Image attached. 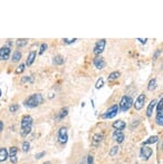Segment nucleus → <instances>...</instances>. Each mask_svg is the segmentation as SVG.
Wrapping results in <instances>:
<instances>
[{
    "mask_svg": "<svg viewBox=\"0 0 163 164\" xmlns=\"http://www.w3.org/2000/svg\"><path fill=\"white\" fill-rule=\"evenodd\" d=\"M162 150H163V144H162Z\"/></svg>",
    "mask_w": 163,
    "mask_h": 164,
    "instance_id": "nucleus-42",
    "label": "nucleus"
},
{
    "mask_svg": "<svg viewBox=\"0 0 163 164\" xmlns=\"http://www.w3.org/2000/svg\"><path fill=\"white\" fill-rule=\"evenodd\" d=\"M158 140H159V137L156 136V135H154V136H151V137H149V140H146L145 142H144V145H148V144H153V143H156L158 142Z\"/></svg>",
    "mask_w": 163,
    "mask_h": 164,
    "instance_id": "nucleus-21",
    "label": "nucleus"
},
{
    "mask_svg": "<svg viewBox=\"0 0 163 164\" xmlns=\"http://www.w3.org/2000/svg\"><path fill=\"white\" fill-rule=\"evenodd\" d=\"M124 138H125V136H124L122 131H115L113 133V140L115 142H117V143H122L124 141Z\"/></svg>",
    "mask_w": 163,
    "mask_h": 164,
    "instance_id": "nucleus-11",
    "label": "nucleus"
},
{
    "mask_svg": "<svg viewBox=\"0 0 163 164\" xmlns=\"http://www.w3.org/2000/svg\"><path fill=\"white\" fill-rule=\"evenodd\" d=\"M152 153H153L152 149H150L148 146H143L142 149H141V156H142L143 160H145V161H148L151 157Z\"/></svg>",
    "mask_w": 163,
    "mask_h": 164,
    "instance_id": "nucleus-6",
    "label": "nucleus"
},
{
    "mask_svg": "<svg viewBox=\"0 0 163 164\" xmlns=\"http://www.w3.org/2000/svg\"><path fill=\"white\" fill-rule=\"evenodd\" d=\"M103 85H104V79H103L102 77L97 81V83H96V85H95V87L97 88V89H100L101 87H103Z\"/></svg>",
    "mask_w": 163,
    "mask_h": 164,
    "instance_id": "nucleus-30",
    "label": "nucleus"
},
{
    "mask_svg": "<svg viewBox=\"0 0 163 164\" xmlns=\"http://www.w3.org/2000/svg\"><path fill=\"white\" fill-rule=\"evenodd\" d=\"M10 57V48L8 46H3L0 48V60H8Z\"/></svg>",
    "mask_w": 163,
    "mask_h": 164,
    "instance_id": "nucleus-5",
    "label": "nucleus"
},
{
    "mask_svg": "<svg viewBox=\"0 0 163 164\" xmlns=\"http://www.w3.org/2000/svg\"><path fill=\"white\" fill-rule=\"evenodd\" d=\"M2 128H3V123H2V121H0V132L2 131Z\"/></svg>",
    "mask_w": 163,
    "mask_h": 164,
    "instance_id": "nucleus-40",
    "label": "nucleus"
},
{
    "mask_svg": "<svg viewBox=\"0 0 163 164\" xmlns=\"http://www.w3.org/2000/svg\"><path fill=\"white\" fill-rule=\"evenodd\" d=\"M105 45H106V40L105 39H101L96 42L95 47H94V54L95 55H101L104 49H105Z\"/></svg>",
    "mask_w": 163,
    "mask_h": 164,
    "instance_id": "nucleus-4",
    "label": "nucleus"
},
{
    "mask_svg": "<svg viewBox=\"0 0 163 164\" xmlns=\"http://www.w3.org/2000/svg\"><path fill=\"white\" fill-rule=\"evenodd\" d=\"M32 81H34V78L31 76H25V77L21 78V83L22 84L24 83H32Z\"/></svg>",
    "mask_w": 163,
    "mask_h": 164,
    "instance_id": "nucleus-28",
    "label": "nucleus"
},
{
    "mask_svg": "<svg viewBox=\"0 0 163 164\" xmlns=\"http://www.w3.org/2000/svg\"><path fill=\"white\" fill-rule=\"evenodd\" d=\"M137 40L140 41L141 44H145V42L148 41V39H141V38H137Z\"/></svg>",
    "mask_w": 163,
    "mask_h": 164,
    "instance_id": "nucleus-38",
    "label": "nucleus"
},
{
    "mask_svg": "<svg viewBox=\"0 0 163 164\" xmlns=\"http://www.w3.org/2000/svg\"><path fill=\"white\" fill-rule=\"evenodd\" d=\"M25 67H26V65H24V64L19 65V66L17 67V69H16V74H20V73H22L25 71Z\"/></svg>",
    "mask_w": 163,
    "mask_h": 164,
    "instance_id": "nucleus-31",
    "label": "nucleus"
},
{
    "mask_svg": "<svg viewBox=\"0 0 163 164\" xmlns=\"http://www.w3.org/2000/svg\"><path fill=\"white\" fill-rule=\"evenodd\" d=\"M132 105H133V99L130 96H123L121 102H120L119 107H120L121 112H126V111L130 110V107H131Z\"/></svg>",
    "mask_w": 163,
    "mask_h": 164,
    "instance_id": "nucleus-2",
    "label": "nucleus"
},
{
    "mask_svg": "<svg viewBox=\"0 0 163 164\" xmlns=\"http://www.w3.org/2000/svg\"><path fill=\"white\" fill-rule=\"evenodd\" d=\"M32 125V117L30 115H25L21 118V128H26V127H30Z\"/></svg>",
    "mask_w": 163,
    "mask_h": 164,
    "instance_id": "nucleus-7",
    "label": "nucleus"
},
{
    "mask_svg": "<svg viewBox=\"0 0 163 164\" xmlns=\"http://www.w3.org/2000/svg\"><path fill=\"white\" fill-rule=\"evenodd\" d=\"M68 113V110L67 108H64V110H61V112H59V115L57 116V120H61V118H64L66 115Z\"/></svg>",
    "mask_w": 163,
    "mask_h": 164,
    "instance_id": "nucleus-24",
    "label": "nucleus"
},
{
    "mask_svg": "<svg viewBox=\"0 0 163 164\" xmlns=\"http://www.w3.org/2000/svg\"><path fill=\"white\" fill-rule=\"evenodd\" d=\"M76 40H77L76 38H74V39H66V38H65V39H63V41H64L65 44H73L74 41H76Z\"/></svg>",
    "mask_w": 163,
    "mask_h": 164,
    "instance_id": "nucleus-35",
    "label": "nucleus"
},
{
    "mask_svg": "<svg viewBox=\"0 0 163 164\" xmlns=\"http://www.w3.org/2000/svg\"><path fill=\"white\" fill-rule=\"evenodd\" d=\"M125 126H126V124L125 122H123V121H116V122H114L113 123V127L116 130V131H123L124 128H125Z\"/></svg>",
    "mask_w": 163,
    "mask_h": 164,
    "instance_id": "nucleus-14",
    "label": "nucleus"
},
{
    "mask_svg": "<svg viewBox=\"0 0 163 164\" xmlns=\"http://www.w3.org/2000/svg\"><path fill=\"white\" fill-rule=\"evenodd\" d=\"M29 147H30L29 142H24V143H22V151H24V152H28V151H29Z\"/></svg>",
    "mask_w": 163,
    "mask_h": 164,
    "instance_id": "nucleus-29",
    "label": "nucleus"
},
{
    "mask_svg": "<svg viewBox=\"0 0 163 164\" xmlns=\"http://www.w3.org/2000/svg\"><path fill=\"white\" fill-rule=\"evenodd\" d=\"M155 86H156V79L153 78V79L150 81L149 85H148V89H149V91H153V89L155 88Z\"/></svg>",
    "mask_w": 163,
    "mask_h": 164,
    "instance_id": "nucleus-23",
    "label": "nucleus"
},
{
    "mask_svg": "<svg viewBox=\"0 0 163 164\" xmlns=\"http://www.w3.org/2000/svg\"><path fill=\"white\" fill-rule=\"evenodd\" d=\"M44 164H51V162H46V163H44Z\"/></svg>",
    "mask_w": 163,
    "mask_h": 164,
    "instance_id": "nucleus-41",
    "label": "nucleus"
},
{
    "mask_svg": "<svg viewBox=\"0 0 163 164\" xmlns=\"http://www.w3.org/2000/svg\"><path fill=\"white\" fill-rule=\"evenodd\" d=\"M119 110H120L119 105H113V106H111V107L105 112V114L103 115V117H104V118H113V117L117 114Z\"/></svg>",
    "mask_w": 163,
    "mask_h": 164,
    "instance_id": "nucleus-3",
    "label": "nucleus"
},
{
    "mask_svg": "<svg viewBox=\"0 0 163 164\" xmlns=\"http://www.w3.org/2000/svg\"><path fill=\"white\" fill-rule=\"evenodd\" d=\"M144 103H145V95H144V94H141V95H139L137 99L135 101V104H134V107H135V110L140 111V110L142 108L143 106H144Z\"/></svg>",
    "mask_w": 163,
    "mask_h": 164,
    "instance_id": "nucleus-8",
    "label": "nucleus"
},
{
    "mask_svg": "<svg viewBox=\"0 0 163 164\" xmlns=\"http://www.w3.org/2000/svg\"><path fill=\"white\" fill-rule=\"evenodd\" d=\"M159 54H160V50H156V52H155V55H154V57H153V58H154V59H156V57L159 56Z\"/></svg>",
    "mask_w": 163,
    "mask_h": 164,
    "instance_id": "nucleus-39",
    "label": "nucleus"
},
{
    "mask_svg": "<svg viewBox=\"0 0 163 164\" xmlns=\"http://www.w3.org/2000/svg\"><path fill=\"white\" fill-rule=\"evenodd\" d=\"M41 103H42V96L40 94H32L25 101L24 104H25V106H27L29 108H34V107H37L38 105H40Z\"/></svg>",
    "mask_w": 163,
    "mask_h": 164,
    "instance_id": "nucleus-1",
    "label": "nucleus"
},
{
    "mask_svg": "<svg viewBox=\"0 0 163 164\" xmlns=\"http://www.w3.org/2000/svg\"><path fill=\"white\" fill-rule=\"evenodd\" d=\"M156 111H158V113L163 111V98L159 102V104H156Z\"/></svg>",
    "mask_w": 163,
    "mask_h": 164,
    "instance_id": "nucleus-32",
    "label": "nucleus"
},
{
    "mask_svg": "<svg viewBox=\"0 0 163 164\" xmlns=\"http://www.w3.org/2000/svg\"><path fill=\"white\" fill-rule=\"evenodd\" d=\"M117 152H119V147H117V146H114V147H112V150H111V152H110V155H111V156H114L115 154H117Z\"/></svg>",
    "mask_w": 163,
    "mask_h": 164,
    "instance_id": "nucleus-33",
    "label": "nucleus"
},
{
    "mask_svg": "<svg viewBox=\"0 0 163 164\" xmlns=\"http://www.w3.org/2000/svg\"><path fill=\"white\" fill-rule=\"evenodd\" d=\"M103 140V134H95L93 136V145H97L98 143H101V141Z\"/></svg>",
    "mask_w": 163,
    "mask_h": 164,
    "instance_id": "nucleus-17",
    "label": "nucleus"
},
{
    "mask_svg": "<svg viewBox=\"0 0 163 164\" xmlns=\"http://www.w3.org/2000/svg\"><path fill=\"white\" fill-rule=\"evenodd\" d=\"M20 58H21V52L20 51H15L13 52V55H12V62L13 63H17V62H19L20 60Z\"/></svg>",
    "mask_w": 163,
    "mask_h": 164,
    "instance_id": "nucleus-22",
    "label": "nucleus"
},
{
    "mask_svg": "<svg viewBox=\"0 0 163 164\" xmlns=\"http://www.w3.org/2000/svg\"><path fill=\"white\" fill-rule=\"evenodd\" d=\"M44 155H45V152H40L39 154L36 155V159H41V156H44Z\"/></svg>",
    "mask_w": 163,
    "mask_h": 164,
    "instance_id": "nucleus-37",
    "label": "nucleus"
},
{
    "mask_svg": "<svg viewBox=\"0 0 163 164\" xmlns=\"http://www.w3.org/2000/svg\"><path fill=\"white\" fill-rule=\"evenodd\" d=\"M9 156V152L5 149V147H1L0 149V162H5Z\"/></svg>",
    "mask_w": 163,
    "mask_h": 164,
    "instance_id": "nucleus-15",
    "label": "nucleus"
},
{
    "mask_svg": "<svg viewBox=\"0 0 163 164\" xmlns=\"http://www.w3.org/2000/svg\"><path fill=\"white\" fill-rule=\"evenodd\" d=\"M93 63H94V66H95L97 69H103V68L105 67V65H106L102 57H96Z\"/></svg>",
    "mask_w": 163,
    "mask_h": 164,
    "instance_id": "nucleus-12",
    "label": "nucleus"
},
{
    "mask_svg": "<svg viewBox=\"0 0 163 164\" xmlns=\"http://www.w3.org/2000/svg\"><path fill=\"white\" fill-rule=\"evenodd\" d=\"M35 58H36V51H30L28 57H27V62H26V65L27 66H30L32 63L35 62Z\"/></svg>",
    "mask_w": 163,
    "mask_h": 164,
    "instance_id": "nucleus-16",
    "label": "nucleus"
},
{
    "mask_svg": "<svg viewBox=\"0 0 163 164\" xmlns=\"http://www.w3.org/2000/svg\"><path fill=\"white\" fill-rule=\"evenodd\" d=\"M18 110H19V105H18V104H12V105H10V107H9L10 113H15V112L18 111Z\"/></svg>",
    "mask_w": 163,
    "mask_h": 164,
    "instance_id": "nucleus-27",
    "label": "nucleus"
},
{
    "mask_svg": "<svg viewBox=\"0 0 163 164\" xmlns=\"http://www.w3.org/2000/svg\"><path fill=\"white\" fill-rule=\"evenodd\" d=\"M28 44V39H18L17 40V46L18 47H24Z\"/></svg>",
    "mask_w": 163,
    "mask_h": 164,
    "instance_id": "nucleus-25",
    "label": "nucleus"
},
{
    "mask_svg": "<svg viewBox=\"0 0 163 164\" xmlns=\"http://www.w3.org/2000/svg\"><path fill=\"white\" fill-rule=\"evenodd\" d=\"M155 121H156V123L159 124V125L163 126V111H161V112H159V113L156 114Z\"/></svg>",
    "mask_w": 163,
    "mask_h": 164,
    "instance_id": "nucleus-20",
    "label": "nucleus"
},
{
    "mask_svg": "<svg viewBox=\"0 0 163 164\" xmlns=\"http://www.w3.org/2000/svg\"><path fill=\"white\" fill-rule=\"evenodd\" d=\"M64 62H65V59H64V57L61 56V55L55 56V57H54V60H53V63H54L55 65H63Z\"/></svg>",
    "mask_w": 163,
    "mask_h": 164,
    "instance_id": "nucleus-18",
    "label": "nucleus"
},
{
    "mask_svg": "<svg viewBox=\"0 0 163 164\" xmlns=\"http://www.w3.org/2000/svg\"><path fill=\"white\" fill-rule=\"evenodd\" d=\"M120 76H121V73L120 72H113L108 75V81H110V82H111V81H115V79H117Z\"/></svg>",
    "mask_w": 163,
    "mask_h": 164,
    "instance_id": "nucleus-19",
    "label": "nucleus"
},
{
    "mask_svg": "<svg viewBox=\"0 0 163 164\" xmlns=\"http://www.w3.org/2000/svg\"><path fill=\"white\" fill-rule=\"evenodd\" d=\"M155 106H156V101H155V99H153V101H151V102H150L149 106H148V110H146V116H148V117L152 116L153 110L155 108Z\"/></svg>",
    "mask_w": 163,
    "mask_h": 164,
    "instance_id": "nucleus-13",
    "label": "nucleus"
},
{
    "mask_svg": "<svg viewBox=\"0 0 163 164\" xmlns=\"http://www.w3.org/2000/svg\"><path fill=\"white\" fill-rule=\"evenodd\" d=\"M17 152H18V149L16 146H11L9 150V159L11 163H17Z\"/></svg>",
    "mask_w": 163,
    "mask_h": 164,
    "instance_id": "nucleus-10",
    "label": "nucleus"
},
{
    "mask_svg": "<svg viewBox=\"0 0 163 164\" xmlns=\"http://www.w3.org/2000/svg\"><path fill=\"white\" fill-rule=\"evenodd\" d=\"M67 128L66 127H61L59 132H58V140L61 143H66L67 142Z\"/></svg>",
    "mask_w": 163,
    "mask_h": 164,
    "instance_id": "nucleus-9",
    "label": "nucleus"
},
{
    "mask_svg": "<svg viewBox=\"0 0 163 164\" xmlns=\"http://www.w3.org/2000/svg\"><path fill=\"white\" fill-rule=\"evenodd\" d=\"M46 49H47V45H46V44H42V45L40 46V49H39V55L44 54Z\"/></svg>",
    "mask_w": 163,
    "mask_h": 164,
    "instance_id": "nucleus-34",
    "label": "nucleus"
},
{
    "mask_svg": "<svg viewBox=\"0 0 163 164\" xmlns=\"http://www.w3.org/2000/svg\"><path fill=\"white\" fill-rule=\"evenodd\" d=\"M94 163V159H93L92 155H88L87 156V164H93Z\"/></svg>",
    "mask_w": 163,
    "mask_h": 164,
    "instance_id": "nucleus-36",
    "label": "nucleus"
},
{
    "mask_svg": "<svg viewBox=\"0 0 163 164\" xmlns=\"http://www.w3.org/2000/svg\"><path fill=\"white\" fill-rule=\"evenodd\" d=\"M30 132H31V126L30 127H26V128H21V136H27Z\"/></svg>",
    "mask_w": 163,
    "mask_h": 164,
    "instance_id": "nucleus-26",
    "label": "nucleus"
}]
</instances>
